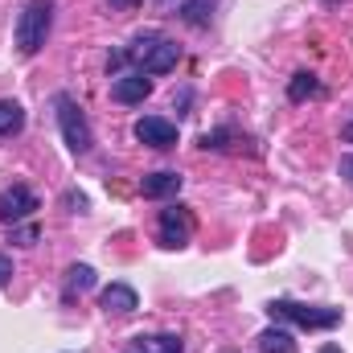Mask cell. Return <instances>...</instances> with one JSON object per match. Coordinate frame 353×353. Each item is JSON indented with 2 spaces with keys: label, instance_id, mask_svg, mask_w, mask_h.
<instances>
[{
  "label": "cell",
  "instance_id": "cell-1",
  "mask_svg": "<svg viewBox=\"0 0 353 353\" xmlns=\"http://www.w3.org/2000/svg\"><path fill=\"white\" fill-rule=\"evenodd\" d=\"M123 62H132L140 74H169L181 62V46L169 41V37H161V33H140L123 54L111 58V66H123Z\"/></svg>",
  "mask_w": 353,
  "mask_h": 353
},
{
  "label": "cell",
  "instance_id": "cell-2",
  "mask_svg": "<svg viewBox=\"0 0 353 353\" xmlns=\"http://www.w3.org/2000/svg\"><path fill=\"white\" fill-rule=\"evenodd\" d=\"M50 29H54V4H50V0H29V4L21 8V17H17V50H21L25 58L37 54V50L46 46Z\"/></svg>",
  "mask_w": 353,
  "mask_h": 353
},
{
  "label": "cell",
  "instance_id": "cell-3",
  "mask_svg": "<svg viewBox=\"0 0 353 353\" xmlns=\"http://www.w3.org/2000/svg\"><path fill=\"white\" fill-rule=\"evenodd\" d=\"M267 312L275 321L300 325V329H337L341 325V308H325V304H300V300H271Z\"/></svg>",
  "mask_w": 353,
  "mask_h": 353
},
{
  "label": "cell",
  "instance_id": "cell-4",
  "mask_svg": "<svg viewBox=\"0 0 353 353\" xmlns=\"http://www.w3.org/2000/svg\"><path fill=\"white\" fill-rule=\"evenodd\" d=\"M54 111H58V128H62V140H66V148L74 152V157H83L90 152V144H94V132H90L87 115H83V107L62 90V94H54Z\"/></svg>",
  "mask_w": 353,
  "mask_h": 353
},
{
  "label": "cell",
  "instance_id": "cell-5",
  "mask_svg": "<svg viewBox=\"0 0 353 353\" xmlns=\"http://www.w3.org/2000/svg\"><path fill=\"white\" fill-rule=\"evenodd\" d=\"M33 210H37V193H33L29 185H8V189H0V222L17 226V222H25Z\"/></svg>",
  "mask_w": 353,
  "mask_h": 353
},
{
  "label": "cell",
  "instance_id": "cell-6",
  "mask_svg": "<svg viewBox=\"0 0 353 353\" xmlns=\"http://www.w3.org/2000/svg\"><path fill=\"white\" fill-rule=\"evenodd\" d=\"M189 234H193V214L185 210V205H169V210H161V243L165 247H185L189 243Z\"/></svg>",
  "mask_w": 353,
  "mask_h": 353
},
{
  "label": "cell",
  "instance_id": "cell-7",
  "mask_svg": "<svg viewBox=\"0 0 353 353\" xmlns=\"http://www.w3.org/2000/svg\"><path fill=\"white\" fill-rule=\"evenodd\" d=\"M136 140L148 144V148H173L176 144V123L161 119V115H144V119H136Z\"/></svg>",
  "mask_w": 353,
  "mask_h": 353
},
{
  "label": "cell",
  "instance_id": "cell-8",
  "mask_svg": "<svg viewBox=\"0 0 353 353\" xmlns=\"http://www.w3.org/2000/svg\"><path fill=\"white\" fill-rule=\"evenodd\" d=\"M152 94V79L148 74H140V70H132V74H115V83H111V99L115 103H144Z\"/></svg>",
  "mask_w": 353,
  "mask_h": 353
},
{
  "label": "cell",
  "instance_id": "cell-9",
  "mask_svg": "<svg viewBox=\"0 0 353 353\" xmlns=\"http://www.w3.org/2000/svg\"><path fill=\"white\" fill-rule=\"evenodd\" d=\"M99 308H103V312H115V316H128V312L140 308V296H136V288H128V283H111V288H103Z\"/></svg>",
  "mask_w": 353,
  "mask_h": 353
},
{
  "label": "cell",
  "instance_id": "cell-10",
  "mask_svg": "<svg viewBox=\"0 0 353 353\" xmlns=\"http://www.w3.org/2000/svg\"><path fill=\"white\" fill-rule=\"evenodd\" d=\"M181 181H185L181 173L161 169V173H148L140 181V193H144L148 201H165V197H176V193H181Z\"/></svg>",
  "mask_w": 353,
  "mask_h": 353
},
{
  "label": "cell",
  "instance_id": "cell-11",
  "mask_svg": "<svg viewBox=\"0 0 353 353\" xmlns=\"http://www.w3.org/2000/svg\"><path fill=\"white\" fill-rule=\"evenodd\" d=\"M123 353H185V341L176 333H148V337L140 333V337L128 341Z\"/></svg>",
  "mask_w": 353,
  "mask_h": 353
},
{
  "label": "cell",
  "instance_id": "cell-12",
  "mask_svg": "<svg viewBox=\"0 0 353 353\" xmlns=\"http://www.w3.org/2000/svg\"><path fill=\"white\" fill-rule=\"evenodd\" d=\"M25 128V107L17 99H0V136H17Z\"/></svg>",
  "mask_w": 353,
  "mask_h": 353
},
{
  "label": "cell",
  "instance_id": "cell-13",
  "mask_svg": "<svg viewBox=\"0 0 353 353\" xmlns=\"http://www.w3.org/2000/svg\"><path fill=\"white\" fill-rule=\"evenodd\" d=\"M210 17H214V0H185L181 4V21L193 25V29H205Z\"/></svg>",
  "mask_w": 353,
  "mask_h": 353
},
{
  "label": "cell",
  "instance_id": "cell-14",
  "mask_svg": "<svg viewBox=\"0 0 353 353\" xmlns=\"http://www.w3.org/2000/svg\"><path fill=\"white\" fill-rule=\"evenodd\" d=\"M259 350L263 353H296V337L288 329H263L259 333Z\"/></svg>",
  "mask_w": 353,
  "mask_h": 353
},
{
  "label": "cell",
  "instance_id": "cell-15",
  "mask_svg": "<svg viewBox=\"0 0 353 353\" xmlns=\"http://www.w3.org/2000/svg\"><path fill=\"white\" fill-rule=\"evenodd\" d=\"M312 94H321V83H316L308 70H300V74L288 83V99H292V103H304V99H312Z\"/></svg>",
  "mask_w": 353,
  "mask_h": 353
},
{
  "label": "cell",
  "instance_id": "cell-16",
  "mask_svg": "<svg viewBox=\"0 0 353 353\" xmlns=\"http://www.w3.org/2000/svg\"><path fill=\"white\" fill-rule=\"evenodd\" d=\"M90 288H94V267L74 263L70 267V275H66V296H74V292H90Z\"/></svg>",
  "mask_w": 353,
  "mask_h": 353
},
{
  "label": "cell",
  "instance_id": "cell-17",
  "mask_svg": "<svg viewBox=\"0 0 353 353\" xmlns=\"http://www.w3.org/2000/svg\"><path fill=\"white\" fill-rule=\"evenodd\" d=\"M12 239H17L21 247H33V243H37V230H33V226H21V230H12Z\"/></svg>",
  "mask_w": 353,
  "mask_h": 353
},
{
  "label": "cell",
  "instance_id": "cell-18",
  "mask_svg": "<svg viewBox=\"0 0 353 353\" xmlns=\"http://www.w3.org/2000/svg\"><path fill=\"white\" fill-rule=\"evenodd\" d=\"M66 205H70L74 214H83V210H87V197H83V193H66Z\"/></svg>",
  "mask_w": 353,
  "mask_h": 353
},
{
  "label": "cell",
  "instance_id": "cell-19",
  "mask_svg": "<svg viewBox=\"0 0 353 353\" xmlns=\"http://www.w3.org/2000/svg\"><path fill=\"white\" fill-rule=\"evenodd\" d=\"M12 279V263H8V255H0V283H8Z\"/></svg>",
  "mask_w": 353,
  "mask_h": 353
},
{
  "label": "cell",
  "instance_id": "cell-20",
  "mask_svg": "<svg viewBox=\"0 0 353 353\" xmlns=\"http://www.w3.org/2000/svg\"><path fill=\"white\" fill-rule=\"evenodd\" d=\"M337 169H341V176H350V181H353V152L341 157V165H337Z\"/></svg>",
  "mask_w": 353,
  "mask_h": 353
},
{
  "label": "cell",
  "instance_id": "cell-21",
  "mask_svg": "<svg viewBox=\"0 0 353 353\" xmlns=\"http://www.w3.org/2000/svg\"><path fill=\"white\" fill-rule=\"evenodd\" d=\"M341 140H350V144H353V119L345 123V128H341Z\"/></svg>",
  "mask_w": 353,
  "mask_h": 353
},
{
  "label": "cell",
  "instance_id": "cell-22",
  "mask_svg": "<svg viewBox=\"0 0 353 353\" xmlns=\"http://www.w3.org/2000/svg\"><path fill=\"white\" fill-rule=\"evenodd\" d=\"M111 4H115V8H132L136 0H111Z\"/></svg>",
  "mask_w": 353,
  "mask_h": 353
},
{
  "label": "cell",
  "instance_id": "cell-23",
  "mask_svg": "<svg viewBox=\"0 0 353 353\" xmlns=\"http://www.w3.org/2000/svg\"><path fill=\"white\" fill-rule=\"evenodd\" d=\"M321 353H341V350H337V345H325V350H321Z\"/></svg>",
  "mask_w": 353,
  "mask_h": 353
}]
</instances>
